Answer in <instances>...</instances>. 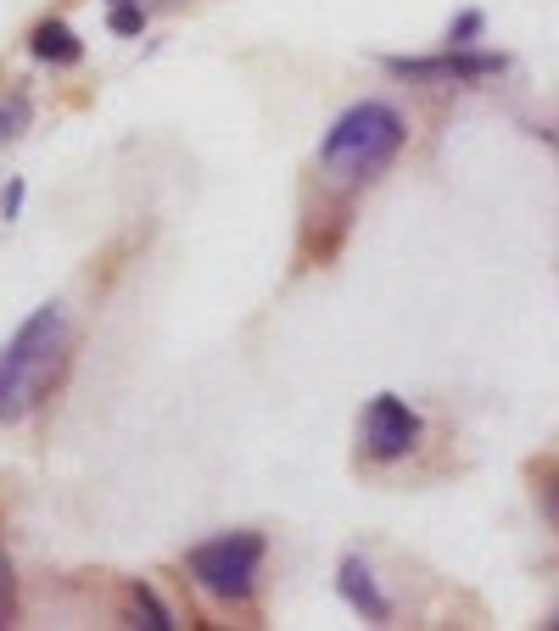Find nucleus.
Wrapping results in <instances>:
<instances>
[{
    "mask_svg": "<svg viewBox=\"0 0 559 631\" xmlns=\"http://www.w3.org/2000/svg\"><path fill=\"white\" fill-rule=\"evenodd\" d=\"M403 140H408V123L397 107L386 102H358L347 107L331 134H324L319 145V168L331 174L336 184H364V179H376L397 152H403Z\"/></svg>",
    "mask_w": 559,
    "mask_h": 631,
    "instance_id": "f03ea898",
    "label": "nucleus"
},
{
    "mask_svg": "<svg viewBox=\"0 0 559 631\" xmlns=\"http://www.w3.org/2000/svg\"><path fill=\"white\" fill-rule=\"evenodd\" d=\"M28 45H34V57H39V62H51V68H73V62L84 57L79 34H73L68 23H57V17H51V23H39Z\"/></svg>",
    "mask_w": 559,
    "mask_h": 631,
    "instance_id": "0eeeda50",
    "label": "nucleus"
},
{
    "mask_svg": "<svg viewBox=\"0 0 559 631\" xmlns=\"http://www.w3.org/2000/svg\"><path fill=\"white\" fill-rule=\"evenodd\" d=\"M342 598H347L364 620H386V615H392V604L381 598V587H376V575H369V564H358V559L342 564Z\"/></svg>",
    "mask_w": 559,
    "mask_h": 631,
    "instance_id": "423d86ee",
    "label": "nucleus"
},
{
    "mask_svg": "<svg viewBox=\"0 0 559 631\" xmlns=\"http://www.w3.org/2000/svg\"><path fill=\"white\" fill-rule=\"evenodd\" d=\"M258 564H263V537H252V531H224V537L191 548V575L213 598H229V604L252 593Z\"/></svg>",
    "mask_w": 559,
    "mask_h": 631,
    "instance_id": "7ed1b4c3",
    "label": "nucleus"
},
{
    "mask_svg": "<svg viewBox=\"0 0 559 631\" xmlns=\"http://www.w3.org/2000/svg\"><path fill=\"white\" fill-rule=\"evenodd\" d=\"M419 442V414L403 403V397H376L364 408V448L369 459H403L408 448Z\"/></svg>",
    "mask_w": 559,
    "mask_h": 631,
    "instance_id": "20e7f679",
    "label": "nucleus"
},
{
    "mask_svg": "<svg viewBox=\"0 0 559 631\" xmlns=\"http://www.w3.org/2000/svg\"><path fill=\"white\" fill-rule=\"evenodd\" d=\"M62 364H68V313L45 302L0 347V419H23L57 385Z\"/></svg>",
    "mask_w": 559,
    "mask_h": 631,
    "instance_id": "f257e3e1",
    "label": "nucleus"
},
{
    "mask_svg": "<svg viewBox=\"0 0 559 631\" xmlns=\"http://www.w3.org/2000/svg\"><path fill=\"white\" fill-rule=\"evenodd\" d=\"M386 73L397 79H487V73H503V57H476L453 45L448 57H386Z\"/></svg>",
    "mask_w": 559,
    "mask_h": 631,
    "instance_id": "39448f33",
    "label": "nucleus"
},
{
    "mask_svg": "<svg viewBox=\"0 0 559 631\" xmlns=\"http://www.w3.org/2000/svg\"><path fill=\"white\" fill-rule=\"evenodd\" d=\"M487 28V17L481 12H459L453 17V28H448V45H476V34Z\"/></svg>",
    "mask_w": 559,
    "mask_h": 631,
    "instance_id": "9d476101",
    "label": "nucleus"
},
{
    "mask_svg": "<svg viewBox=\"0 0 559 631\" xmlns=\"http://www.w3.org/2000/svg\"><path fill=\"white\" fill-rule=\"evenodd\" d=\"M107 28H112V34H123V39H134L140 28H146V12H140V0H123V7H112Z\"/></svg>",
    "mask_w": 559,
    "mask_h": 631,
    "instance_id": "6e6552de",
    "label": "nucleus"
},
{
    "mask_svg": "<svg viewBox=\"0 0 559 631\" xmlns=\"http://www.w3.org/2000/svg\"><path fill=\"white\" fill-rule=\"evenodd\" d=\"M548 503H554V514H559V487H554V492H548Z\"/></svg>",
    "mask_w": 559,
    "mask_h": 631,
    "instance_id": "f8f14e48",
    "label": "nucleus"
},
{
    "mask_svg": "<svg viewBox=\"0 0 559 631\" xmlns=\"http://www.w3.org/2000/svg\"><path fill=\"white\" fill-rule=\"evenodd\" d=\"M134 604H140V615H146V626H157V631H168V626H174V615L152 598V587H134Z\"/></svg>",
    "mask_w": 559,
    "mask_h": 631,
    "instance_id": "9b49d317",
    "label": "nucleus"
},
{
    "mask_svg": "<svg viewBox=\"0 0 559 631\" xmlns=\"http://www.w3.org/2000/svg\"><path fill=\"white\" fill-rule=\"evenodd\" d=\"M23 123H28V102H23V95H12V102L0 107V140H17Z\"/></svg>",
    "mask_w": 559,
    "mask_h": 631,
    "instance_id": "1a4fd4ad",
    "label": "nucleus"
},
{
    "mask_svg": "<svg viewBox=\"0 0 559 631\" xmlns=\"http://www.w3.org/2000/svg\"><path fill=\"white\" fill-rule=\"evenodd\" d=\"M112 7H123V0H112Z\"/></svg>",
    "mask_w": 559,
    "mask_h": 631,
    "instance_id": "4468645a",
    "label": "nucleus"
},
{
    "mask_svg": "<svg viewBox=\"0 0 559 631\" xmlns=\"http://www.w3.org/2000/svg\"><path fill=\"white\" fill-rule=\"evenodd\" d=\"M548 626H554V631H559V609H554V620H548Z\"/></svg>",
    "mask_w": 559,
    "mask_h": 631,
    "instance_id": "ddd939ff",
    "label": "nucleus"
}]
</instances>
